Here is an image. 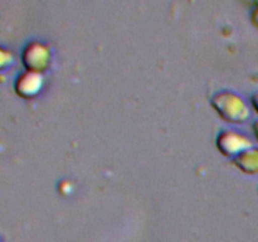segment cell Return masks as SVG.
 <instances>
[{
  "instance_id": "cell-1",
  "label": "cell",
  "mask_w": 258,
  "mask_h": 242,
  "mask_svg": "<svg viewBox=\"0 0 258 242\" xmlns=\"http://www.w3.org/2000/svg\"><path fill=\"white\" fill-rule=\"evenodd\" d=\"M253 102H254V106H256V108L258 110V95H256L253 97Z\"/></svg>"
},
{
  "instance_id": "cell-2",
  "label": "cell",
  "mask_w": 258,
  "mask_h": 242,
  "mask_svg": "<svg viewBox=\"0 0 258 242\" xmlns=\"http://www.w3.org/2000/svg\"><path fill=\"white\" fill-rule=\"evenodd\" d=\"M254 130H256V134H257V136H258V123L256 124V125H254Z\"/></svg>"
}]
</instances>
